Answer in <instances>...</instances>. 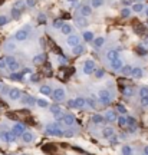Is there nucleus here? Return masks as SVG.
Masks as SVG:
<instances>
[{
    "label": "nucleus",
    "mask_w": 148,
    "mask_h": 155,
    "mask_svg": "<svg viewBox=\"0 0 148 155\" xmlns=\"http://www.w3.org/2000/svg\"><path fill=\"white\" fill-rule=\"evenodd\" d=\"M46 134L50 136H63V131L61 129L58 123H49L46 126Z\"/></svg>",
    "instance_id": "nucleus-1"
},
{
    "label": "nucleus",
    "mask_w": 148,
    "mask_h": 155,
    "mask_svg": "<svg viewBox=\"0 0 148 155\" xmlns=\"http://www.w3.org/2000/svg\"><path fill=\"white\" fill-rule=\"evenodd\" d=\"M65 95H66V92H65V89L63 88H58V89H55L53 92H52V99L55 101V102H62L63 99H65Z\"/></svg>",
    "instance_id": "nucleus-2"
},
{
    "label": "nucleus",
    "mask_w": 148,
    "mask_h": 155,
    "mask_svg": "<svg viewBox=\"0 0 148 155\" xmlns=\"http://www.w3.org/2000/svg\"><path fill=\"white\" fill-rule=\"evenodd\" d=\"M82 72L85 75H91L95 72V62L92 59H86L85 63H83V68H82Z\"/></svg>",
    "instance_id": "nucleus-3"
},
{
    "label": "nucleus",
    "mask_w": 148,
    "mask_h": 155,
    "mask_svg": "<svg viewBox=\"0 0 148 155\" xmlns=\"http://www.w3.org/2000/svg\"><path fill=\"white\" fill-rule=\"evenodd\" d=\"M98 96H99V101H101L102 105H108V104L111 102V93H109V91H107V89H101V91L98 92Z\"/></svg>",
    "instance_id": "nucleus-4"
},
{
    "label": "nucleus",
    "mask_w": 148,
    "mask_h": 155,
    "mask_svg": "<svg viewBox=\"0 0 148 155\" xmlns=\"http://www.w3.org/2000/svg\"><path fill=\"white\" fill-rule=\"evenodd\" d=\"M6 63H7V68L12 71V72H16L17 69H19V62H17V59L16 58H13V56H7L6 58Z\"/></svg>",
    "instance_id": "nucleus-5"
},
{
    "label": "nucleus",
    "mask_w": 148,
    "mask_h": 155,
    "mask_svg": "<svg viewBox=\"0 0 148 155\" xmlns=\"http://www.w3.org/2000/svg\"><path fill=\"white\" fill-rule=\"evenodd\" d=\"M0 139L4 141V142H14L16 135H14L12 131H3V132L0 134Z\"/></svg>",
    "instance_id": "nucleus-6"
},
{
    "label": "nucleus",
    "mask_w": 148,
    "mask_h": 155,
    "mask_svg": "<svg viewBox=\"0 0 148 155\" xmlns=\"http://www.w3.org/2000/svg\"><path fill=\"white\" fill-rule=\"evenodd\" d=\"M29 36V29H20V30H17L16 33H14V39L17 40V42H23V40H26Z\"/></svg>",
    "instance_id": "nucleus-7"
},
{
    "label": "nucleus",
    "mask_w": 148,
    "mask_h": 155,
    "mask_svg": "<svg viewBox=\"0 0 148 155\" xmlns=\"http://www.w3.org/2000/svg\"><path fill=\"white\" fill-rule=\"evenodd\" d=\"M7 95H9V98H10L12 101H19V99L22 98V91L17 89V88H12Z\"/></svg>",
    "instance_id": "nucleus-8"
},
{
    "label": "nucleus",
    "mask_w": 148,
    "mask_h": 155,
    "mask_svg": "<svg viewBox=\"0 0 148 155\" xmlns=\"http://www.w3.org/2000/svg\"><path fill=\"white\" fill-rule=\"evenodd\" d=\"M12 132H13L16 136H22L23 132H25V125H23V123H14L13 128H12Z\"/></svg>",
    "instance_id": "nucleus-9"
},
{
    "label": "nucleus",
    "mask_w": 148,
    "mask_h": 155,
    "mask_svg": "<svg viewBox=\"0 0 148 155\" xmlns=\"http://www.w3.org/2000/svg\"><path fill=\"white\" fill-rule=\"evenodd\" d=\"M79 13H81V16L89 17V16L92 14V6H89V4H83V6L79 9Z\"/></svg>",
    "instance_id": "nucleus-10"
},
{
    "label": "nucleus",
    "mask_w": 148,
    "mask_h": 155,
    "mask_svg": "<svg viewBox=\"0 0 148 155\" xmlns=\"http://www.w3.org/2000/svg\"><path fill=\"white\" fill-rule=\"evenodd\" d=\"M22 104L26 105V106H33V105L36 104V99H35L32 95H25V96L22 98Z\"/></svg>",
    "instance_id": "nucleus-11"
},
{
    "label": "nucleus",
    "mask_w": 148,
    "mask_h": 155,
    "mask_svg": "<svg viewBox=\"0 0 148 155\" xmlns=\"http://www.w3.org/2000/svg\"><path fill=\"white\" fill-rule=\"evenodd\" d=\"M79 42H81V36H78V35H69L68 39H66V43L69 45V46H76V45H79Z\"/></svg>",
    "instance_id": "nucleus-12"
},
{
    "label": "nucleus",
    "mask_w": 148,
    "mask_h": 155,
    "mask_svg": "<svg viewBox=\"0 0 148 155\" xmlns=\"http://www.w3.org/2000/svg\"><path fill=\"white\" fill-rule=\"evenodd\" d=\"M22 141L26 142V144H30V142L35 141V135H33L32 132H29V131H25L23 135H22Z\"/></svg>",
    "instance_id": "nucleus-13"
},
{
    "label": "nucleus",
    "mask_w": 148,
    "mask_h": 155,
    "mask_svg": "<svg viewBox=\"0 0 148 155\" xmlns=\"http://www.w3.org/2000/svg\"><path fill=\"white\" fill-rule=\"evenodd\" d=\"M72 30H74V27H72L71 23H63V26L61 27V32H62V35H65V36L72 35Z\"/></svg>",
    "instance_id": "nucleus-14"
},
{
    "label": "nucleus",
    "mask_w": 148,
    "mask_h": 155,
    "mask_svg": "<svg viewBox=\"0 0 148 155\" xmlns=\"http://www.w3.org/2000/svg\"><path fill=\"white\" fill-rule=\"evenodd\" d=\"M122 60L119 59V58H116V59H114V60H111V69L112 71H121L122 69Z\"/></svg>",
    "instance_id": "nucleus-15"
},
{
    "label": "nucleus",
    "mask_w": 148,
    "mask_h": 155,
    "mask_svg": "<svg viewBox=\"0 0 148 155\" xmlns=\"http://www.w3.org/2000/svg\"><path fill=\"white\" fill-rule=\"evenodd\" d=\"M85 106H86V99H85V98H82V96L75 98V108L82 109V108H85Z\"/></svg>",
    "instance_id": "nucleus-16"
},
{
    "label": "nucleus",
    "mask_w": 148,
    "mask_h": 155,
    "mask_svg": "<svg viewBox=\"0 0 148 155\" xmlns=\"http://www.w3.org/2000/svg\"><path fill=\"white\" fill-rule=\"evenodd\" d=\"M66 126H72L75 123V116L74 115H71V114H65L63 115V121H62Z\"/></svg>",
    "instance_id": "nucleus-17"
},
{
    "label": "nucleus",
    "mask_w": 148,
    "mask_h": 155,
    "mask_svg": "<svg viewBox=\"0 0 148 155\" xmlns=\"http://www.w3.org/2000/svg\"><path fill=\"white\" fill-rule=\"evenodd\" d=\"M131 76L134 78V79H141V78L144 76V71H142L141 68H132Z\"/></svg>",
    "instance_id": "nucleus-18"
},
{
    "label": "nucleus",
    "mask_w": 148,
    "mask_h": 155,
    "mask_svg": "<svg viewBox=\"0 0 148 155\" xmlns=\"http://www.w3.org/2000/svg\"><path fill=\"white\" fill-rule=\"evenodd\" d=\"M75 23H76L79 27H85V26H88V20H86L85 16H78V17L75 19Z\"/></svg>",
    "instance_id": "nucleus-19"
},
{
    "label": "nucleus",
    "mask_w": 148,
    "mask_h": 155,
    "mask_svg": "<svg viewBox=\"0 0 148 155\" xmlns=\"http://www.w3.org/2000/svg\"><path fill=\"white\" fill-rule=\"evenodd\" d=\"M118 119V116H116V112L115 111H108L107 114H105V121L107 122H115Z\"/></svg>",
    "instance_id": "nucleus-20"
},
{
    "label": "nucleus",
    "mask_w": 148,
    "mask_h": 155,
    "mask_svg": "<svg viewBox=\"0 0 148 155\" xmlns=\"http://www.w3.org/2000/svg\"><path fill=\"white\" fill-rule=\"evenodd\" d=\"M92 42H94V47L99 49V47H102V46L105 45V38H104V36H99V38H95Z\"/></svg>",
    "instance_id": "nucleus-21"
},
{
    "label": "nucleus",
    "mask_w": 148,
    "mask_h": 155,
    "mask_svg": "<svg viewBox=\"0 0 148 155\" xmlns=\"http://www.w3.org/2000/svg\"><path fill=\"white\" fill-rule=\"evenodd\" d=\"M112 135H115V129H114L112 126L104 128V131H102V136H104V138H111Z\"/></svg>",
    "instance_id": "nucleus-22"
},
{
    "label": "nucleus",
    "mask_w": 148,
    "mask_h": 155,
    "mask_svg": "<svg viewBox=\"0 0 148 155\" xmlns=\"http://www.w3.org/2000/svg\"><path fill=\"white\" fill-rule=\"evenodd\" d=\"M39 92L42 93V95H52V89H50V86L49 85H42L40 88H39Z\"/></svg>",
    "instance_id": "nucleus-23"
},
{
    "label": "nucleus",
    "mask_w": 148,
    "mask_h": 155,
    "mask_svg": "<svg viewBox=\"0 0 148 155\" xmlns=\"http://www.w3.org/2000/svg\"><path fill=\"white\" fill-rule=\"evenodd\" d=\"M91 121H92L94 123H102V122L105 121V116H102L101 114H94L92 118H91Z\"/></svg>",
    "instance_id": "nucleus-24"
},
{
    "label": "nucleus",
    "mask_w": 148,
    "mask_h": 155,
    "mask_svg": "<svg viewBox=\"0 0 148 155\" xmlns=\"http://www.w3.org/2000/svg\"><path fill=\"white\" fill-rule=\"evenodd\" d=\"M13 7L22 12V10H23V9L26 7V1H25V0H16V1L13 3Z\"/></svg>",
    "instance_id": "nucleus-25"
},
{
    "label": "nucleus",
    "mask_w": 148,
    "mask_h": 155,
    "mask_svg": "<svg viewBox=\"0 0 148 155\" xmlns=\"http://www.w3.org/2000/svg\"><path fill=\"white\" fill-rule=\"evenodd\" d=\"M45 59H46V55H45V53H39V55H36V56L33 58V62H35L36 65H40V63L45 62Z\"/></svg>",
    "instance_id": "nucleus-26"
},
{
    "label": "nucleus",
    "mask_w": 148,
    "mask_h": 155,
    "mask_svg": "<svg viewBox=\"0 0 148 155\" xmlns=\"http://www.w3.org/2000/svg\"><path fill=\"white\" fill-rule=\"evenodd\" d=\"M118 58V50L116 49H111L108 53H107V59L111 62V60H114V59H116Z\"/></svg>",
    "instance_id": "nucleus-27"
},
{
    "label": "nucleus",
    "mask_w": 148,
    "mask_h": 155,
    "mask_svg": "<svg viewBox=\"0 0 148 155\" xmlns=\"http://www.w3.org/2000/svg\"><path fill=\"white\" fill-rule=\"evenodd\" d=\"M121 72H122V75H124V76H128V75H131V73H132V66H131V65H125V66H122Z\"/></svg>",
    "instance_id": "nucleus-28"
},
{
    "label": "nucleus",
    "mask_w": 148,
    "mask_h": 155,
    "mask_svg": "<svg viewBox=\"0 0 148 155\" xmlns=\"http://www.w3.org/2000/svg\"><path fill=\"white\" fill-rule=\"evenodd\" d=\"M85 52V47L82 46V45H76V46H74V49H72V53L74 55H82Z\"/></svg>",
    "instance_id": "nucleus-29"
},
{
    "label": "nucleus",
    "mask_w": 148,
    "mask_h": 155,
    "mask_svg": "<svg viewBox=\"0 0 148 155\" xmlns=\"http://www.w3.org/2000/svg\"><path fill=\"white\" fill-rule=\"evenodd\" d=\"M82 38H83V40L85 42H92L94 40V33L92 32H83V35H82Z\"/></svg>",
    "instance_id": "nucleus-30"
},
{
    "label": "nucleus",
    "mask_w": 148,
    "mask_h": 155,
    "mask_svg": "<svg viewBox=\"0 0 148 155\" xmlns=\"http://www.w3.org/2000/svg\"><path fill=\"white\" fill-rule=\"evenodd\" d=\"M132 10H134L135 13H140V12L145 10V7H144V4H142V3H135V4L132 6Z\"/></svg>",
    "instance_id": "nucleus-31"
},
{
    "label": "nucleus",
    "mask_w": 148,
    "mask_h": 155,
    "mask_svg": "<svg viewBox=\"0 0 148 155\" xmlns=\"http://www.w3.org/2000/svg\"><path fill=\"white\" fill-rule=\"evenodd\" d=\"M121 152H122V155H132V148L129 145H124L121 148Z\"/></svg>",
    "instance_id": "nucleus-32"
},
{
    "label": "nucleus",
    "mask_w": 148,
    "mask_h": 155,
    "mask_svg": "<svg viewBox=\"0 0 148 155\" xmlns=\"http://www.w3.org/2000/svg\"><path fill=\"white\" fill-rule=\"evenodd\" d=\"M36 105L39 108H47V106H50L46 99H36Z\"/></svg>",
    "instance_id": "nucleus-33"
},
{
    "label": "nucleus",
    "mask_w": 148,
    "mask_h": 155,
    "mask_svg": "<svg viewBox=\"0 0 148 155\" xmlns=\"http://www.w3.org/2000/svg\"><path fill=\"white\" fill-rule=\"evenodd\" d=\"M122 93H124L125 96H132V95H134V89H132L131 86H125V88L122 89Z\"/></svg>",
    "instance_id": "nucleus-34"
},
{
    "label": "nucleus",
    "mask_w": 148,
    "mask_h": 155,
    "mask_svg": "<svg viewBox=\"0 0 148 155\" xmlns=\"http://www.w3.org/2000/svg\"><path fill=\"white\" fill-rule=\"evenodd\" d=\"M116 122H118V125L121 126V128H124V126H127V116H118V119H116Z\"/></svg>",
    "instance_id": "nucleus-35"
},
{
    "label": "nucleus",
    "mask_w": 148,
    "mask_h": 155,
    "mask_svg": "<svg viewBox=\"0 0 148 155\" xmlns=\"http://www.w3.org/2000/svg\"><path fill=\"white\" fill-rule=\"evenodd\" d=\"M131 12H132V9L124 7V9L121 10V16H122V17H129V16H131Z\"/></svg>",
    "instance_id": "nucleus-36"
},
{
    "label": "nucleus",
    "mask_w": 148,
    "mask_h": 155,
    "mask_svg": "<svg viewBox=\"0 0 148 155\" xmlns=\"http://www.w3.org/2000/svg\"><path fill=\"white\" fill-rule=\"evenodd\" d=\"M127 126H137V121L132 116H127Z\"/></svg>",
    "instance_id": "nucleus-37"
},
{
    "label": "nucleus",
    "mask_w": 148,
    "mask_h": 155,
    "mask_svg": "<svg viewBox=\"0 0 148 155\" xmlns=\"http://www.w3.org/2000/svg\"><path fill=\"white\" fill-rule=\"evenodd\" d=\"M104 4V0H91V6L94 7V9H98V7H101Z\"/></svg>",
    "instance_id": "nucleus-38"
},
{
    "label": "nucleus",
    "mask_w": 148,
    "mask_h": 155,
    "mask_svg": "<svg viewBox=\"0 0 148 155\" xmlns=\"http://www.w3.org/2000/svg\"><path fill=\"white\" fill-rule=\"evenodd\" d=\"M4 49H6V50H14V49H16V45H14L13 42H7V43H4Z\"/></svg>",
    "instance_id": "nucleus-39"
},
{
    "label": "nucleus",
    "mask_w": 148,
    "mask_h": 155,
    "mask_svg": "<svg viewBox=\"0 0 148 155\" xmlns=\"http://www.w3.org/2000/svg\"><path fill=\"white\" fill-rule=\"evenodd\" d=\"M116 111H118L119 114H122V115H125V114H127V108H125L122 104H118V105H116Z\"/></svg>",
    "instance_id": "nucleus-40"
},
{
    "label": "nucleus",
    "mask_w": 148,
    "mask_h": 155,
    "mask_svg": "<svg viewBox=\"0 0 148 155\" xmlns=\"http://www.w3.org/2000/svg\"><path fill=\"white\" fill-rule=\"evenodd\" d=\"M86 106H89V108H96V104H95L94 98H88V99H86Z\"/></svg>",
    "instance_id": "nucleus-41"
},
{
    "label": "nucleus",
    "mask_w": 148,
    "mask_h": 155,
    "mask_svg": "<svg viewBox=\"0 0 148 155\" xmlns=\"http://www.w3.org/2000/svg\"><path fill=\"white\" fill-rule=\"evenodd\" d=\"M140 96L144 98V96H148V86H142L140 89Z\"/></svg>",
    "instance_id": "nucleus-42"
},
{
    "label": "nucleus",
    "mask_w": 148,
    "mask_h": 155,
    "mask_svg": "<svg viewBox=\"0 0 148 155\" xmlns=\"http://www.w3.org/2000/svg\"><path fill=\"white\" fill-rule=\"evenodd\" d=\"M12 16H13L14 19H19V17H20V10H17V9L12 7Z\"/></svg>",
    "instance_id": "nucleus-43"
},
{
    "label": "nucleus",
    "mask_w": 148,
    "mask_h": 155,
    "mask_svg": "<svg viewBox=\"0 0 148 155\" xmlns=\"http://www.w3.org/2000/svg\"><path fill=\"white\" fill-rule=\"evenodd\" d=\"M95 76L99 78V79L104 78L105 76V71H104V69H98V71H95Z\"/></svg>",
    "instance_id": "nucleus-44"
},
{
    "label": "nucleus",
    "mask_w": 148,
    "mask_h": 155,
    "mask_svg": "<svg viewBox=\"0 0 148 155\" xmlns=\"http://www.w3.org/2000/svg\"><path fill=\"white\" fill-rule=\"evenodd\" d=\"M10 79H13V80H22V75H20V73L13 72V73L10 75Z\"/></svg>",
    "instance_id": "nucleus-45"
},
{
    "label": "nucleus",
    "mask_w": 148,
    "mask_h": 155,
    "mask_svg": "<svg viewBox=\"0 0 148 155\" xmlns=\"http://www.w3.org/2000/svg\"><path fill=\"white\" fill-rule=\"evenodd\" d=\"M62 26H63V22H62V20H58V19H56V20L53 22V27H56V29H61Z\"/></svg>",
    "instance_id": "nucleus-46"
},
{
    "label": "nucleus",
    "mask_w": 148,
    "mask_h": 155,
    "mask_svg": "<svg viewBox=\"0 0 148 155\" xmlns=\"http://www.w3.org/2000/svg\"><path fill=\"white\" fill-rule=\"evenodd\" d=\"M28 7H35L36 6V0H25Z\"/></svg>",
    "instance_id": "nucleus-47"
},
{
    "label": "nucleus",
    "mask_w": 148,
    "mask_h": 155,
    "mask_svg": "<svg viewBox=\"0 0 148 155\" xmlns=\"http://www.w3.org/2000/svg\"><path fill=\"white\" fill-rule=\"evenodd\" d=\"M7 22H9V19H7L6 16H0V26H4V25H7Z\"/></svg>",
    "instance_id": "nucleus-48"
},
{
    "label": "nucleus",
    "mask_w": 148,
    "mask_h": 155,
    "mask_svg": "<svg viewBox=\"0 0 148 155\" xmlns=\"http://www.w3.org/2000/svg\"><path fill=\"white\" fill-rule=\"evenodd\" d=\"M109 142H111V145H115V144H118V136H116V135H112L111 138H109Z\"/></svg>",
    "instance_id": "nucleus-49"
},
{
    "label": "nucleus",
    "mask_w": 148,
    "mask_h": 155,
    "mask_svg": "<svg viewBox=\"0 0 148 155\" xmlns=\"http://www.w3.org/2000/svg\"><path fill=\"white\" fill-rule=\"evenodd\" d=\"M7 68V63H6V58L4 59H0V69H4Z\"/></svg>",
    "instance_id": "nucleus-50"
},
{
    "label": "nucleus",
    "mask_w": 148,
    "mask_h": 155,
    "mask_svg": "<svg viewBox=\"0 0 148 155\" xmlns=\"http://www.w3.org/2000/svg\"><path fill=\"white\" fill-rule=\"evenodd\" d=\"M141 105H142V106H148V96L141 98Z\"/></svg>",
    "instance_id": "nucleus-51"
},
{
    "label": "nucleus",
    "mask_w": 148,
    "mask_h": 155,
    "mask_svg": "<svg viewBox=\"0 0 148 155\" xmlns=\"http://www.w3.org/2000/svg\"><path fill=\"white\" fill-rule=\"evenodd\" d=\"M32 72H33V71H32L30 68H25V69H23V72H22V75H30Z\"/></svg>",
    "instance_id": "nucleus-52"
},
{
    "label": "nucleus",
    "mask_w": 148,
    "mask_h": 155,
    "mask_svg": "<svg viewBox=\"0 0 148 155\" xmlns=\"http://www.w3.org/2000/svg\"><path fill=\"white\" fill-rule=\"evenodd\" d=\"M68 106L69 108H75V99H69L68 101Z\"/></svg>",
    "instance_id": "nucleus-53"
},
{
    "label": "nucleus",
    "mask_w": 148,
    "mask_h": 155,
    "mask_svg": "<svg viewBox=\"0 0 148 155\" xmlns=\"http://www.w3.org/2000/svg\"><path fill=\"white\" fill-rule=\"evenodd\" d=\"M63 135L65 136H74V131H66V132H63Z\"/></svg>",
    "instance_id": "nucleus-54"
},
{
    "label": "nucleus",
    "mask_w": 148,
    "mask_h": 155,
    "mask_svg": "<svg viewBox=\"0 0 148 155\" xmlns=\"http://www.w3.org/2000/svg\"><path fill=\"white\" fill-rule=\"evenodd\" d=\"M30 80H32V82H39V76H37V75H32Z\"/></svg>",
    "instance_id": "nucleus-55"
},
{
    "label": "nucleus",
    "mask_w": 148,
    "mask_h": 155,
    "mask_svg": "<svg viewBox=\"0 0 148 155\" xmlns=\"http://www.w3.org/2000/svg\"><path fill=\"white\" fill-rule=\"evenodd\" d=\"M144 154L148 155V147H145V148H144Z\"/></svg>",
    "instance_id": "nucleus-56"
},
{
    "label": "nucleus",
    "mask_w": 148,
    "mask_h": 155,
    "mask_svg": "<svg viewBox=\"0 0 148 155\" xmlns=\"http://www.w3.org/2000/svg\"><path fill=\"white\" fill-rule=\"evenodd\" d=\"M145 16H147V17H148V7H147V9H145Z\"/></svg>",
    "instance_id": "nucleus-57"
},
{
    "label": "nucleus",
    "mask_w": 148,
    "mask_h": 155,
    "mask_svg": "<svg viewBox=\"0 0 148 155\" xmlns=\"http://www.w3.org/2000/svg\"><path fill=\"white\" fill-rule=\"evenodd\" d=\"M1 86H3V85H1V82H0V89H1Z\"/></svg>",
    "instance_id": "nucleus-58"
},
{
    "label": "nucleus",
    "mask_w": 148,
    "mask_h": 155,
    "mask_svg": "<svg viewBox=\"0 0 148 155\" xmlns=\"http://www.w3.org/2000/svg\"><path fill=\"white\" fill-rule=\"evenodd\" d=\"M141 155H145V154H141Z\"/></svg>",
    "instance_id": "nucleus-59"
}]
</instances>
